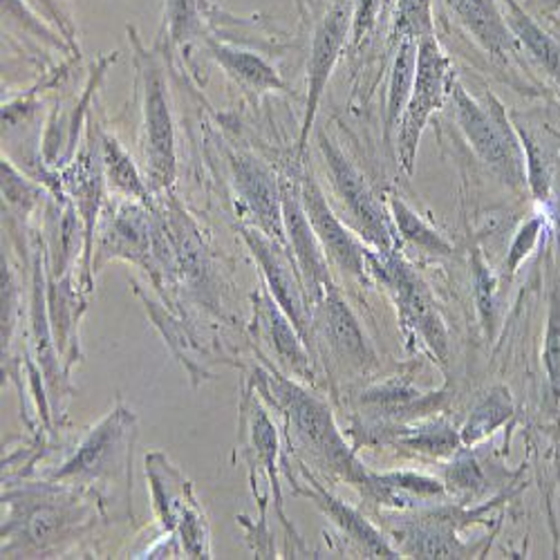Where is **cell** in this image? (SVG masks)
<instances>
[{"mask_svg":"<svg viewBox=\"0 0 560 560\" xmlns=\"http://www.w3.org/2000/svg\"><path fill=\"white\" fill-rule=\"evenodd\" d=\"M135 45V68L139 74V92H142L144 117V153L149 175L155 189H168L175 179V130L168 102V88L164 81L158 57L139 43L135 27H128Z\"/></svg>","mask_w":560,"mask_h":560,"instance_id":"cell-1","label":"cell"},{"mask_svg":"<svg viewBox=\"0 0 560 560\" xmlns=\"http://www.w3.org/2000/svg\"><path fill=\"white\" fill-rule=\"evenodd\" d=\"M455 115L459 128L469 139L480 160L509 186L518 189L525 179L518 139L509 130L502 108L491 102L489 108L480 106L466 95L462 85H455Z\"/></svg>","mask_w":560,"mask_h":560,"instance_id":"cell-2","label":"cell"},{"mask_svg":"<svg viewBox=\"0 0 560 560\" xmlns=\"http://www.w3.org/2000/svg\"><path fill=\"white\" fill-rule=\"evenodd\" d=\"M273 395L278 404L283 406L285 415L292 419L296 433L320 455L325 462H330L335 471L346 476L352 482H365V474L359 469L352 453L348 451L346 442L341 440L330 410L320 401L296 388L285 380H276Z\"/></svg>","mask_w":560,"mask_h":560,"instance_id":"cell-3","label":"cell"},{"mask_svg":"<svg viewBox=\"0 0 560 560\" xmlns=\"http://www.w3.org/2000/svg\"><path fill=\"white\" fill-rule=\"evenodd\" d=\"M446 74L448 59L442 55L435 38H424L417 45V68L408 104L404 108L401 132H399V153L404 166L410 171L419 137H422L431 115L442 106L446 95Z\"/></svg>","mask_w":560,"mask_h":560,"instance_id":"cell-4","label":"cell"},{"mask_svg":"<svg viewBox=\"0 0 560 560\" xmlns=\"http://www.w3.org/2000/svg\"><path fill=\"white\" fill-rule=\"evenodd\" d=\"M318 147L325 155V162H328V168H330V175H332V182H335V189H337L339 198L346 202L352 218L357 220L365 241L375 245L382 254H390L393 231H390L388 218L384 213V207L375 200V196H372V191L368 189V184L363 182L361 173L335 147L332 139L325 137V132L318 135Z\"/></svg>","mask_w":560,"mask_h":560,"instance_id":"cell-5","label":"cell"},{"mask_svg":"<svg viewBox=\"0 0 560 560\" xmlns=\"http://www.w3.org/2000/svg\"><path fill=\"white\" fill-rule=\"evenodd\" d=\"M350 25H352L350 0H337L314 30L310 61H307V110H305V121L301 130V144H299L301 153L307 147V135L314 124L323 90L328 85V79L341 57V50L346 48Z\"/></svg>","mask_w":560,"mask_h":560,"instance_id":"cell-6","label":"cell"},{"mask_svg":"<svg viewBox=\"0 0 560 560\" xmlns=\"http://www.w3.org/2000/svg\"><path fill=\"white\" fill-rule=\"evenodd\" d=\"M231 168L238 196L254 213L260 231L271 241L285 245L283 189L278 186L273 173L260 160L245 153L231 158Z\"/></svg>","mask_w":560,"mask_h":560,"instance_id":"cell-7","label":"cell"},{"mask_svg":"<svg viewBox=\"0 0 560 560\" xmlns=\"http://www.w3.org/2000/svg\"><path fill=\"white\" fill-rule=\"evenodd\" d=\"M283 220H285V233L294 247V254L303 273L305 288L314 299H325V294L332 290L328 265H325V258L320 252L323 247L305 213L301 191L290 184L283 186Z\"/></svg>","mask_w":560,"mask_h":560,"instance_id":"cell-8","label":"cell"},{"mask_svg":"<svg viewBox=\"0 0 560 560\" xmlns=\"http://www.w3.org/2000/svg\"><path fill=\"white\" fill-rule=\"evenodd\" d=\"M245 233V241L249 243L254 256L258 258L273 299L278 301V305L285 310L288 318L296 325V330L305 337L307 335V316H305V303L301 296V285H299V278L290 265V258L283 252V245L271 241L265 233L252 231V229H243Z\"/></svg>","mask_w":560,"mask_h":560,"instance_id":"cell-9","label":"cell"},{"mask_svg":"<svg viewBox=\"0 0 560 560\" xmlns=\"http://www.w3.org/2000/svg\"><path fill=\"white\" fill-rule=\"evenodd\" d=\"M301 200L320 247L350 273H363V249L346 231L341 220L332 213L330 205L325 202L320 186L314 182V177L303 179Z\"/></svg>","mask_w":560,"mask_h":560,"instance_id":"cell-10","label":"cell"},{"mask_svg":"<svg viewBox=\"0 0 560 560\" xmlns=\"http://www.w3.org/2000/svg\"><path fill=\"white\" fill-rule=\"evenodd\" d=\"M382 269H384L386 283L397 292V301H399L404 314L415 325H419V332L427 337V341L444 359V354H446V335H444V328H442V320H440L438 312L433 310L422 283H419V280L410 273V269L397 258H390Z\"/></svg>","mask_w":560,"mask_h":560,"instance_id":"cell-11","label":"cell"},{"mask_svg":"<svg viewBox=\"0 0 560 560\" xmlns=\"http://www.w3.org/2000/svg\"><path fill=\"white\" fill-rule=\"evenodd\" d=\"M455 21L469 32L487 52L506 59L516 50V36L509 30L495 0H444Z\"/></svg>","mask_w":560,"mask_h":560,"instance_id":"cell-12","label":"cell"},{"mask_svg":"<svg viewBox=\"0 0 560 560\" xmlns=\"http://www.w3.org/2000/svg\"><path fill=\"white\" fill-rule=\"evenodd\" d=\"M209 55L226 70V74L231 79H236L245 88L280 90L285 85L276 74V70L254 52L233 48V45L209 40Z\"/></svg>","mask_w":560,"mask_h":560,"instance_id":"cell-13","label":"cell"},{"mask_svg":"<svg viewBox=\"0 0 560 560\" xmlns=\"http://www.w3.org/2000/svg\"><path fill=\"white\" fill-rule=\"evenodd\" d=\"M323 310H325V330H328L332 346L341 352V357H348L352 363L363 365L370 359L365 337L359 328L357 318L352 316V312L335 290L325 294Z\"/></svg>","mask_w":560,"mask_h":560,"instance_id":"cell-14","label":"cell"},{"mask_svg":"<svg viewBox=\"0 0 560 560\" xmlns=\"http://www.w3.org/2000/svg\"><path fill=\"white\" fill-rule=\"evenodd\" d=\"M504 5H506L504 21L513 32V36H516V40L525 45L529 55L560 83V48L556 45V40L549 34H545L542 27H538L534 19H529L518 8L516 0H504Z\"/></svg>","mask_w":560,"mask_h":560,"instance_id":"cell-15","label":"cell"},{"mask_svg":"<svg viewBox=\"0 0 560 560\" xmlns=\"http://www.w3.org/2000/svg\"><path fill=\"white\" fill-rule=\"evenodd\" d=\"M124 415L110 417L108 422H104L95 433L88 438V442L81 446V451L74 455V459L66 466V469L59 474L61 478L66 476H83V474H102L104 464L108 462L110 451L119 444V438L124 433Z\"/></svg>","mask_w":560,"mask_h":560,"instance_id":"cell-16","label":"cell"},{"mask_svg":"<svg viewBox=\"0 0 560 560\" xmlns=\"http://www.w3.org/2000/svg\"><path fill=\"white\" fill-rule=\"evenodd\" d=\"M314 500H318V504L325 509V513L330 516L357 540L365 547V551L372 558H397V553L382 540V536L372 529L359 513H354L352 509H348L346 504H341L339 500H335L332 495L325 493L318 485H316V493H310Z\"/></svg>","mask_w":560,"mask_h":560,"instance_id":"cell-17","label":"cell"},{"mask_svg":"<svg viewBox=\"0 0 560 560\" xmlns=\"http://www.w3.org/2000/svg\"><path fill=\"white\" fill-rule=\"evenodd\" d=\"M265 325V332L271 339L273 350L278 352L280 361H285L292 365V370L303 372L307 368V357L292 330L290 318L280 314L278 307L271 305L269 299L260 301V316H258Z\"/></svg>","mask_w":560,"mask_h":560,"instance_id":"cell-18","label":"cell"},{"mask_svg":"<svg viewBox=\"0 0 560 560\" xmlns=\"http://www.w3.org/2000/svg\"><path fill=\"white\" fill-rule=\"evenodd\" d=\"M102 162L108 175V182L115 186L119 194L126 198H137V200H147V186L139 177L132 160L128 153L121 149L115 137H104L102 139Z\"/></svg>","mask_w":560,"mask_h":560,"instance_id":"cell-19","label":"cell"},{"mask_svg":"<svg viewBox=\"0 0 560 560\" xmlns=\"http://www.w3.org/2000/svg\"><path fill=\"white\" fill-rule=\"evenodd\" d=\"M417 45L419 40L412 38H404L399 40V55L393 68V81H390V100H388V124L395 126L397 119L401 117L410 90H412V81H415V68H417Z\"/></svg>","mask_w":560,"mask_h":560,"instance_id":"cell-20","label":"cell"},{"mask_svg":"<svg viewBox=\"0 0 560 560\" xmlns=\"http://www.w3.org/2000/svg\"><path fill=\"white\" fill-rule=\"evenodd\" d=\"M393 36L399 40L435 38L433 0H397L393 16Z\"/></svg>","mask_w":560,"mask_h":560,"instance_id":"cell-21","label":"cell"},{"mask_svg":"<svg viewBox=\"0 0 560 560\" xmlns=\"http://www.w3.org/2000/svg\"><path fill=\"white\" fill-rule=\"evenodd\" d=\"M164 23L173 43H191L202 32V0H164Z\"/></svg>","mask_w":560,"mask_h":560,"instance_id":"cell-22","label":"cell"},{"mask_svg":"<svg viewBox=\"0 0 560 560\" xmlns=\"http://www.w3.org/2000/svg\"><path fill=\"white\" fill-rule=\"evenodd\" d=\"M404 540L417 558H462V547L446 527H412Z\"/></svg>","mask_w":560,"mask_h":560,"instance_id":"cell-23","label":"cell"},{"mask_svg":"<svg viewBox=\"0 0 560 560\" xmlns=\"http://www.w3.org/2000/svg\"><path fill=\"white\" fill-rule=\"evenodd\" d=\"M511 415V399L509 393L498 388L493 390L471 415L469 424L464 429V442L474 444L480 442L485 435H489L493 429H498L504 419Z\"/></svg>","mask_w":560,"mask_h":560,"instance_id":"cell-24","label":"cell"},{"mask_svg":"<svg viewBox=\"0 0 560 560\" xmlns=\"http://www.w3.org/2000/svg\"><path fill=\"white\" fill-rule=\"evenodd\" d=\"M393 213H395V222L401 229L404 236L412 243H417L419 247H424L429 252L435 254H451L448 243L440 236L435 229H431L424 220H419L399 198H393Z\"/></svg>","mask_w":560,"mask_h":560,"instance_id":"cell-25","label":"cell"},{"mask_svg":"<svg viewBox=\"0 0 560 560\" xmlns=\"http://www.w3.org/2000/svg\"><path fill=\"white\" fill-rule=\"evenodd\" d=\"M545 365L549 384L556 397H560V299L558 294L551 296V310H549V325L545 337Z\"/></svg>","mask_w":560,"mask_h":560,"instance_id":"cell-26","label":"cell"},{"mask_svg":"<svg viewBox=\"0 0 560 560\" xmlns=\"http://www.w3.org/2000/svg\"><path fill=\"white\" fill-rule=\"evenodd\" d=\"M521 142L525 147L527 179L532 184V191L538 200H545L547 191H549V179H547V171H545V164H542V151L536 147V142L525 130H521Z\"/></svg>","mask_w":560,"mask_h":560,"instance_id":"cell-27","label":"cell"},{"mask_svg":"<svg viewBox=\"0 0 560 560\" xmlns=\"http://www.w3.org/2000/svg\"><path fill=\"white\" fill-rule=\"evenodd\" d=\"M540 226H542V220H540V218H534V220H529V222L518 231V236H516V241H513L511 254H509V260H506L509 273L516 271L518 265L523 262V258L534 249V245H536V241H538Z\"/></svg>","mask_w":560,"mask_h":560,"instance_id":"cell-28","label":"cell"},{"mask_svg":"<svg viewBox=\"0 0 560 560\" xmlns=\"http://www.w3.org/2000/svg\"><path fill=\"white\" fill-rule=\"evenodd\" d=\"M384 487L388 489H408L415 493H440L442 487L435 480L429 478H419V476H388L384 478Z\"/></svg>","mask_w":560,"mask_h":560,"instance_id":"cell-29","label":"cell"},{"mask_svg":"<svg viewBox=\"0 0 560 560\" xmlns=\"http://www.w3.org/2000/svg\"><path fill=\"white\" fill-rule=\"evenodd\" d=\"M380 10V0H359L357 10L352 12V34L354 40H361V36L375 23Z\"/></svg>","mask_w":560,"mask_h":560,"instance_id":"cell-30","label":"cell"},{"mask_svg":"<svg viewBox=\"0 0 560 560\" xmlns=\"http://www.w3.org/2000/svg\"><path fill=\"white\" fill-rule=\"evenodd\" d=\"M476 288H478V301H480V307H482V314L487 320L493 318V303H491V276L489 271L485 269L482 260L476 256Z\"/></svg>","mask_w":560,"mask_h":560,"instance_id":"cell-31","label":"cell"},{"mask_svg":"<svg viewBox=\"0 0 560 560\" xmlns=\"http://www.w3.org/2000/svg\"><path fill=\"white\" fill-rule=\"evenodd\" d=\"M410 444L417 448L433 451V453H446V451H451V446H455V438L446 429H431L422 438L412 440Z\"/></svg>","mask_w":560,"mask_h":560,"instance_id":"cell-32","label":"cell"},{"mask_svg":"<svg viewBox=\"0 0 560 560\" xmlns=\"http://www.w3.org/2000/svg\"><path fill=\"white\" fill-rule=\"evenodd\" d=\"M36 5H40V10L48 14L57 25H59V30L66 34V38L68 40H72V36H74V27H72V23H70V16L66 14V10L61 8V3L59 0H34Z\"/></svg>","mask_w":560,"mask_h":560,"instance_id":"cell-33","label":"cell"},{"mask_svg":"<svg viewBox=\"0 0 560 560\" xmlns=\"http://www.w3.org/2000/svg\"><path fill=\"white\" fill-rule=\"evenodd\" d=\"M455 482L459 485V487H464V489H471L474 485H482V476H480V471H478V466H476V462L474 459H462V462H457L455 464Z\"/></svg>","mask_w":560,"mask_h":560,"instance_id":"cell-34","label":"cell"},{"mask_svg":"<svg viewBox=\"0 0 560 560\" xmlns=\"http://www.w3.org/2000/svg\"><path fill=\"white\" fill-rule=\"evenodd\" d=\"M553 8H560V0H553Z\"/></svg>","mask_w":560,"mask_h":560,"instance_id":"cell-35","label":"cell"}]
</instances>
